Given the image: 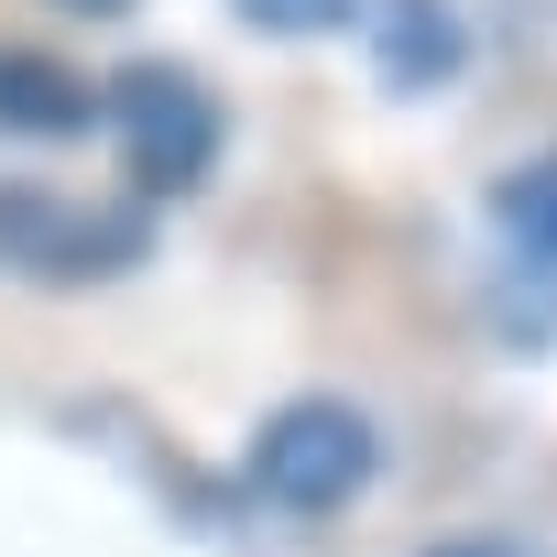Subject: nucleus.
Returning a JSON list of instances; mask_svg holds the SVG:
<instances>
[{
	"instance_id": "obj_9",
	"label": "nucleus",
	"mask_w": 557,
	"mask_h": 557,
	"mask_svg": "<svg viewBox=\"0 0 557 557\" xmlns=\"http://www.w3.org/2000/svg\"><path fill=\"white\" fill-rule=\"evenodd\" d=\"M55 12H77V23H121V12H143V0H55Z\"/></svg>"
},
{
	"instance_id": "obj_5",
	"label": "nucleus",
	"mask_w": 557,
	"mask_h": 557,
	"mask_svg": "<svg viewBox=\"0 0 557 557\" xmlns=\"http://www.w3.org/2000/svg\"><path fill=\"white\" fill-rule=\"evenodd\" d=\"M0 132H23V143L99 132V77L66 55H34V45H0Z\"/></svg>"
},
{
	"instance_id": "obj_8",
	"label": "nucleus",
	"mask_w": 557,
	"mask_h": 557,
	"mask_svg": "<svg viewBox=\"0 0 557 557\" xmlns=\"http://www.w3.org/2000/svg\"><path fill=\"white\" fill-rule=\"evenodd\" d=\"M426 557H524V546H503V535H448V546H426Z\"/></svg>"
},
{
	"instance_id": "obj_1",
	"label": "nucleus",
	"mask_w": 557,
	"mask_h": 557,
	"mask_svg": "<svg viewBox=\"0 0 557 557\" xmlns=\"http://www.w3.org/2000/svg\"><path fill=\"white\" fill-rule=\"evenodd\" d=\"M99 132L121 143V175H132L143 197H197V186L219 175V153H230L219 88H208L197 66H164V55L99 77Z\"/></svg>"
},
{
	"instance_id": "obj_6",
	"label": "nucleus",
	"mask_w": 557,
	"mask_h": 557,
	"mask_svg": "<svg viewBox=\"0 0 557 557\" xmlns=\"http://www.w3.org/2000/svg\"><path fill=\"white\" fill-rule=\"evenodd\" d=\"M492 230L513 262H557V153H524L513 175H492Z\"/></svg>"
},
{
	"instance_id": "obj_3",
	"label": "nucleus",
	"mask_w": 557,
	"mask_h": 557,
	"mask_svg": "<svg viewBox=\"0 0 557 557\" xmlns=\"http://www.w3.org/2000/svg\"><path fill=\"white\" fill-rule=\"evenodd\" d=\"M153 251V208H77L55 186H0V273H23L45 296L110 285Z\"/></svg>"
},
{
	"instance_id": "obj_4",
	"label": "nucleus",
	"mask_w": 557,
	"mask_h": 557,
	"mask_svg": "<svg viewBox=\"0 0 557 557\" xmlns=\"http://www.w3.org/2000/svg\"><path fill=\"white\" fill-rule=\"evenodd\" d=\"M350 34H372V77H383L394 99H437V88H459V66H470L459 0H361Z\"/></svg>"
},
{
	"instance_id": "obj_2",
	"label": "nucleus",
	"mask_w": 557,
	"mask_h": 557,
	"mask_svg": "<svg viewBox=\"0 0 557 557\" xmlns=\"http://www.w3.org/2000/svg\"><path fill=\"white\" fill-rule=\"evenodd\" d=\"M240 470H251V492H262L273 513H339V503L372 492L383 437H372V416H361L350 394H285V405L251 426Z\"/></svg>"
},
{
	"instance_id": "obj_7",
	"label": "nucleus",
	"mask_w": 557,
	"mask_h": 557,
	"mask_svg": "<svg viewBox=\"0 0 557 557\" xmlns=\"http://www.w3.org/2000/svg\"><path fill=\"white\" fill-rule=\"evenodd\" d=\"M230 12L262 34V45H329L361 23V0H230Z\"/></svg>"
}]
</instances>
